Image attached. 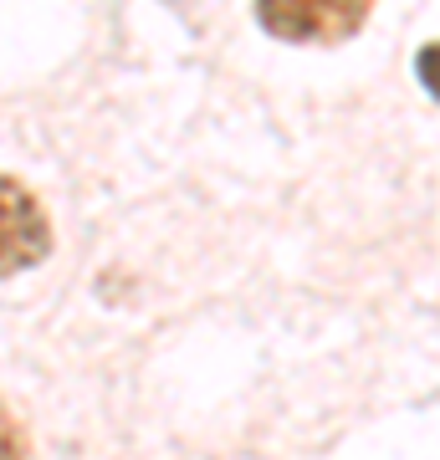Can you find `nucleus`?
I'll use <instances>...</instances> for the list:
<instances>
[{"mask_svg":"<svg viewBox=\"0 0 440 460\" xmlns=\"http://www.w3.org/2000/svg\"><path fill=\"white\" fill-rule=\"evenodd\" d=\"M374 0H256L261 26L282 41H343L369 16Z\"/></svg>","mask_w":440,"mask_h":460,"instance_id":"f257e3e1","label":"nucleus"},{"mask_svg":"<svg viewBox=\"0 0 440 460\" xmlns=\"http://www.w3.org/2000/svg\"><path fill=\"white\" fill-rule=\"evenodd\" d=\"M0 205H5V271L36 266L51 246L47 220H41V210H36V199L26 195L16 180H5L0 184Z\"/></svg>","mask_w":440,"mask_h":460,"instance_id":"f03ea898","label":"nucleus"},{"mask_svg":"<svg viewBox=\"0 0 440 460\" xmlns=\"http://www.w3.org/2000/svg\"><path fill=\"white\" fill-rule=\"evenodd\" d=\"M415 66H420V83L430 87V98H440V41H430V47H420V57H415Z\"/></svg>","mask_w":440,"mask_h":460,"instance_id":"7ed1b4c3","label":"nucleus"}]
</instances>
